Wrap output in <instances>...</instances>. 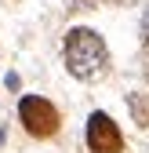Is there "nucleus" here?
<instances>
[{"label":"nucleus","mask_w":149,"mask_h":153,"mask_svg":"<svg viewBox=\"0 0 149 153\" xmlns=\"http://www.w3.org/2000/svg\"><path fill=\"white\" fill-rule=\"evenodd\" d=\"M109 66V51L102 44L98 33L91 29H69L66 36V69L77 76V80H95L102 76Z\"/></svg>","instance_id":"nucleus-1"},{"label":"nucleus","mask_w":149,"mask_h":153,"mask_svg":"<svg viewBox=\"0 0 149 153\" xmlns=\"http://www.w3.org/2000/svg\"><path fill=\"white\" fill-rule=\"evenodd\" d=\"M18 117H22V128L36 139H47V135L58 131V109L47 99H40V95H26L18 102Z\"/></svg>","instance_id":"nucleus-2"},{"label":"nucleus","mask_w":149,"mask_h":153,"mask_svg":"<svg viewBox=\"0 0 149 153\" xmlns=\"http://www.w3.org/2000/svg\"><path fill=\"white\" fill-rule=\"evenodd\" d=\"M87 149L91 153H120L124 149V135L109 120V113H91L87 117Z\"/></svg>","instance_id":"nucleus-3"},{"label":"nucleus","mask_w":149,"mask_h":153,"mask_svg":"<svg viewBox=\"0 0 149 153\" xmlns=\"http://www.w3.org/2000/svg\"><path fill=\"white\" fill-rule=\"evenodd\" d=\"M142 33H145V44H149V7H145V15H142Z\"/></svg>","instance_id":"nucleus-4"}]
</instances>
